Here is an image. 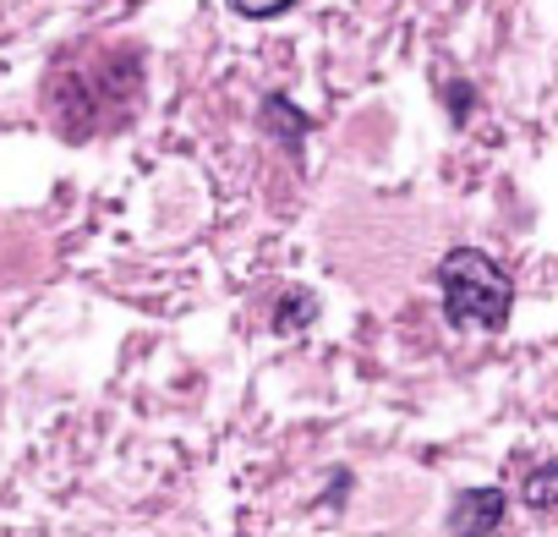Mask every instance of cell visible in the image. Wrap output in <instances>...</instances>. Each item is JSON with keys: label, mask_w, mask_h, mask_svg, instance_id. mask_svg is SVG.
Returning a JSON list of instances; mask_svg holds the SVG:
<instances>
[{"label": "cell", "mask_w": 558, "mask_h": 537, "mask_svg": "<svg viewBox=\"0 0 558 537\" xmlns=\"http://www.w3.org/2000/svg\"><path fill=\"white\" fill-rule=\"evenodd\" d=\"M438 291H444V313L454 330H504L509 319V275L476 247H454L438 263Z\"/></svg>", "instance_id": "6da1fadb"}, {"label": "cell", "mask_w": 558, "mask_h": 537, "mask_svg": "<svg viewBox=\"0 0 558 537\" xmlns=\"http://www.w3.org/2000/svg\"><path fill=\"white\" fill-rule=\"evenodd\" d=\"M504 510H509V499H504L498 488H476V493H460L449 526H454V532H493V526L504 521Z\"/></svg>", "instance_id": "7a4b0ae2"}, {"label": "cell", "mask_w": 558, "mask_h": 537, "mask_svg": "<svg viewBox=\"0 0 558 537\" xmlns=\"http://www.w3.org/2000/svg\"><path fill=\"white\" fill-rule=\"evenodd\" d=\"M313 319H318V297H313V291H291L286 302L274 308V330H279V335H296V330H307Z\"/></svg>", "instance_id": "3957f363"}, {"label": "cell", "mask_w": 558, "mask_h": 537, "mask_svg": "<svg viewBox=\"0 0 558 537\" xmlns=\"http://www.w3.org/2000/svg\"><path fill=\"white\" fill-rule=\"evenodd\" d=\"M286 7H296V0H230V12L241 17H279Z\"/></svg>", "instance_id": "277c9868"}, {"label": "cell", "mask_w": 558, "mask_h": 537, "mask_svg": "<svg viewBox=\"0 0 558 537\" xmlns=\"http://www.w3.org/2000/svg\"><path fill=\"white\" fill-rule=\"evenodd\" d=\"M553 477H558L553 466H542V472L531 477V504H536V510H547V504H553Z\"/></svg>", "instance_id": "5b68a950"}]
</instances>
